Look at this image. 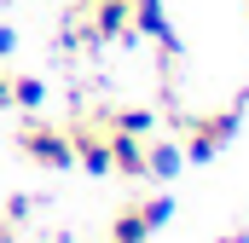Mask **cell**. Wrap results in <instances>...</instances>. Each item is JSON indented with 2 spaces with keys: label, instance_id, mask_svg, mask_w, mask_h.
I'll return each mask as SVG.
<instances>
[{
  "label": "cell",
  "instance_id": "6da1fadb",
  "mask_svg": "<svg viewBox=\"0 0 249 243\" xmlns=\"http://www.w3.org/2000/svg\"><path fill=\"white\" fill-rule=\"evenodd\" d=\"M18 151L29 162H41V168H75V145H70V133L53 127V122H29L18 133Z\"/></svg>",
  "mask_w": 249,
  "mask_h": 243
},
{
  "label": "cell",
  "instance_id": "7a4b0ae2",
  "mask_svg": "<svg viewBox=\"0 0 249 243\" xmlns=\"http://www.w3.org/2000/svg\"><path fill=\"white\" fill-rule=\"evenodd\" d=\"M232 133H238V110H214V116H197L180 151H186L191 162H214V156L232 145Z\"/></svg>",
  "mask_w": 249,
  "mask_h": 243
},
{
  "label": "cell",
  "instance_id": "3957f363",
  "mask_svg": "<svg viewBox=\"0 0 249 243\" xmlns=\"http://www.w3.org/2000/svg\"><path fill=\"white\" fill-rule=\"evenodd\" d=\"M127 29H133V35H145V41H157L168 58L180 52V35H174V23H168V6H162V0H127Z\"/></svg>",
  "mask_w": 249,
  "mask_h": 243
},
{
  "label": "cell",
  "instance_id": "277c9868",
  "mask_svg": "<svg viewBox=\"0 0 249 243\" xmlns=\"http://www.w3.org/2000/svg\"><path fill=\"white\" fill-rule=\"evenodd\" d=\"M70 145H75V168H87V174H110V133H99V127H75Z\"/></svg>",
  "mask_w": 249,
  "mask_h": 243
},
{
  "label": "cell",
  "instance_id": "5b68a950",
  "mask_svg": "<svg viewBox=\"0 0 249 243\" xmlns=\"http://www.w3.org/2000/svg\"><path fill=\"white\" fill-rule=\"evenodd\" d=\"M105 133H110V127H105ZM110 174H122V180H139V174H145V139L110 133Z\"/></svg>",
  "mask_w": 249,
  "mask_h": 243
},
{
  "label": "cell",
  "instance_id": "8992f818",
  "mask_svg": "<svg viewBox=\"0 0 249 243\" xmlns=\"http://www.w3.org/2000/svg\"><path fill=\"white\" fill-rule=\"evenodd\" d=\"M180 162H186V151H180L174 139H151V145H145V174H151V180H174Z\"/></svg>",
  "mask_w": 249,
  "mask_h": 243
},
{
  "label": "cell",
  "instance_id": "52a82bcc",
  "mask_svg": "<svg viewBox=\"0 0 249 243\" xmlns=\"http://www.w3.org/2000/svg\"><path fill=\"white\" fill-rule=\"evenodd\" d=\"M127 35V0H99L93 6V41H116Z\"/></svg>",
  "mask_w": 249,
  "mask_h": 243
},
{
  "label": "cell",
  "instance_id": "ba28073f",
  "mask_svg": "<svg viewBox=\"0 0 249 243\" xmlns=\"http://www.w3.org/2000/svg\"><path fill=\"white\" fill-rule=\"evenodd\" d=\"M110 243H151V226H145L139 203H133V208H122V214L110 220Z\"/></svg>",
  "mask_w": 249,
  "mask_h": 243
},
{
  "label": "cell",
  "instance_id": "9c48e42d",
  "mask_svg": "<svg viewBox=\"0 0 249 243\" xmlns=\"http://www.w3.org/2000/svg\"><path fill=\"white\" fill-rule=\"evenodd\" d=\"M12 104L18 110H41L47 104V81L41 75H12Z\"/></svg>",
  "mask_w": 249,
  "mask_h": 243
},
{
  "label": "cell",
  "instance_id": "30bf717a",
  "mask_svg": "<svg viewBox=\"0 0 249 243\" xmlns=\"http://www.w3.org/2000/svg\"><path fill=\"white\" fill-rule=\"evenodd\" d=\"M110 133H133V139H151V133H157V116H151V110H116V116H110Z\"/></svg>",
  "mask_w": 249,
  "mask_h": 243
},
{
  "label": "cell",
  "instance_id": "8fae6325",
  "mask_svg": "<svg viewBox=\"0 0 249 243\" xmlns=\"http://www.w3.org/2000/svg\"><path fill=\"white\" fill-rule=\"evenodd\" d=\"M139 214H145L151 232H162V226L174 220V203H168V197H151V203H139Z\"/></svg>",
  "mask_w": 249,
  "mask_h": 243
},
{
  "label": "cell",
  "instance_id": "7c38bea8",
  "mask_svg": "<svg viewBox=\"0 0 249 243\" xmlns=\"http://www.w3.org/2000/svg\"><path fill=\"white\" fill-rule=\"evenodd\" d=\"M6 220H12V226H23V220H29V197H23V191L6 203Z\"/></svg>",
  "mask_w": 249,
  "mask_h": 243
},
{
  "label": "cell",
  "instance_id": "4fadbf2b",
  "mask_svg": "<svg viewBox=\"0 0 249 243\" xmlns=\"http://www.w3.org/2000/svg\"><path fill=\"white\" fill-rule=\"evenodd\" d=\"M12 47H18V29H6V23H0V58H12Z\"/></svg>",
  "mask_w": 249,
  "mask_h": 243
},
{
  "label": "cell",
  "instance_id": "5bb4252c",
  "mask_svg": "<svg viewBox=\"0 0 249 243\" xmlns=\"http://www.w3.org/2000/svg\"><path fill=\"white\" fill-rule=\"evenodd\" d=\"M0 243H18V226H12V220L0 226Z\"/></svg>",
  "mask_w": 249,
  "mask_h": 243
},
{
  "label": "cell",
  "instance_id": "9a60e30c",
  "mask_svg": "<svg viewBox=\"0 0 249 243\" xmlns=\"http://www.w3.org/2000/svg\"><path fill=\"white\" fill-rule=\"evenodd\" d=\"M220 243H249V232H232V238H220Z\"/></svg>",
  "mask_w": 249,
  "mask_h": 243
},
{
  "label": "cell",
  "instance_id": "2e32d148",
  "mask_svg": "<svg viewBox=\"0 0 249 243\" xmlns=\"http://www.w3.org/2000/svg\"><path fill=\"white\" fill-rule=\"evenodd\" d=\"M244 6H249V0H244Z\"/></svg>",
  "mask_w": 249,
  "mask_h": 243
}]
</instances>
